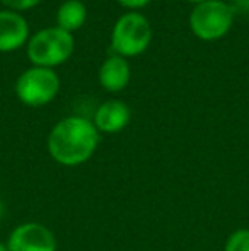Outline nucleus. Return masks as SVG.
Listing matches in <instances>:
<instances>
[{
    "label": "nucleus",
    "instance_id": "nucleus-1",
    "mask_svg": "<svg viewBox=\"0 0 249 251\" xmlns=\"http://www.w3.org/2000/svg\"><path fill=\"white\" fill-rule=\"evenodd\" d=\"M99 140V132L91 120L73 115L55 123L48 133L46 147L57 164L75 168L92 157Z\"/></svg>",
    "mask_w": 249,
    "mask_h": 251
},
{
    "label": "nucleus",
    "instance_id": "nucleus-14",
    "mask_svg": "<svg viewBox=\"0 0 249 251\" xmlns=\"http://www.w3.org/2000/svg\"><path fill=\"white\" fill-rule=\"evenodd\" d=\"M3 214H5V203H3L2 197H0V219L3 217Z\"/></svg>",
    "mask_w": 249,
    "mask_h": 251
},
{
    "label": "nucleus",
    "instance_id": "nucleus-12",
    "mask_svg": "<svg viewBox=\"0 0 249 251\" xmlns=\"http://www.w3.org/2000/svg\"><path fill=\"white\" fill-rule=\"evenodd\" d=\"M3 5L7 7V10H14V12H19V10H29L33 7H36L38 3H41L43 0H0Z\"/></svg>",
    "mask_w": 249,
    "mask_h": 251
},
{
    "label": "nucleus",
    "instance_id": "nucleus-16",
    "mask_svg": "<svg viewBox=\"0 0 249 251\" xmlns=\"http://www.w3.org/2000/svg\"><path fill=\"white\" fill-rule=\"evenodd\" d=\"M186 2H191V3H195V5H196V3H202V2H206V0H186Z\"/></svg>",
    "mask_w": 249,
    "mask_h": 251
},
{
    "label": "nucleus",
    "instance_id": "nucleus-9",
    "mask_svg": "<svg viewBox=\"0 0 249 251\" xmlns=\"http://www.w3.org/2000/svg\"><path fill=\"white\" fill-rule=\"evenodd\" d=\"M99 84L108 93H120L130 82L132 70L126 58L120 55H110L99 67Z\"/></svg>",
    "mask_w": 249,
    "mask_h": 251
},
{
    "label": "nucleus",
    "instance_id": "nucleus-2",
    "mask_svg": "<svg viewBox=\"0 0 249 251\" xmlns=\"http://www.w3.org/2000/svg\"><path fill=\"white\" fill-rule=\"evenodd\" d=\"M75 43L73 36L58 26L45 27L27 41V58L34 67L55 69L72 56Z\"/></svg>",
    "mask_w": 249,
    "mask_h": 251
},
{
    "label": "nucleus",
    "instance_id": "nucleus-6",
    "mask_svg": "<svg viewBox=\"0 0 249 251\" xmlns=\"http://www.w3.org/2000/svg\"><path fill=\"white\" fill-rule=\"evenodd\" d=\"M9 251H57L55 232L41 222H23L10 231L7 239Z\"/></svg>",
    "mask_w": 249,
    "mask_h": 251
},
{
    "label": "nucleus",
    "instance_id": "nucleus-8",
    "mask_svg": "<svg viewBox=\"0 0 249 251\" xmlns=\"http://www.w3.org/2000/svg\"><path fill=\"white\" fill-rule=\"evenodd\" d=\"M29 41V24L14 10H0V51L9 53Z\"/></svg>",
    "mask_w": 249,
    "mask_h": 251
},
{
    "label": "nucleus",
    "instance_id": "nucleus-7",
    "mask_svg": "<svg viewBox=\"0 0 249 251\" xmlns=\"http://www.w3.org/2000/svg\"><path fill=\"white\" fill-rule=\"evenodd\" d=\"M132 111L128 104L120 100H108L97 106L94 113V126L99 133H118L128 126Z\"/></svg>",
    "mask_w": 249,
    "mask_h": 251
},
{
    "label": "nucleus",
    "instance_id": "nucleus-3",
    "mask_svg": "<svg viewBox=\"0 0 249 251\" xmlns=\"http://www.w3.org/2000/svg\"><path fill=\"white\" fill-rule=\"evenodd\" d=\"M152 26L143 14L132 10L114 23L111 31V50L123 58L138 56L152 43Z\"/></svg>",
    "mask_w": 249,
    "mask_h": 251
},
{
    "label": "nucleus",
    "instance_id": "nucleus-4",
    "mask_svg": "<svg viewBox=\"0 0 249 251\" xmlns=\"http://www.w3.org/2000/svg\"><path fill=\"white\" fill-rule=\"evenodd\" d=\"M234 24V7L224 0H206L196 3L189 14V27L202 41H217L230 31Z\"/></svg>",
    "mask_w": 249,
    "mask_h": 251
},
{
    "label": "nucleus",
    "instance_id": "nucleus-5",
    "mask_svg": "<svg viewBox=\"0 0 249 251\" xmlns=\"http://www.w3.org/2000/svg\"><path fill=\"white\" fill-rule=\"evenodd\" d=\"M16 96L29 108L50 104L60 93V77L55 69L29 67L16 80Z\"/></svg>",
    "mask_w": 249,
    "mask_h": 251
},
{
    "label": "nucleus",
    "instance_id": "nucleus-15",
    "mask_svg": "<svg viewBox=\"0 0 249 251\" xmlns=\"http://www.w3.org/2000/svg\"><path fill=\"white\" fill-rule=\"evenodd\" d=\"M0 251H9L7 245H5V243H2V241H0Z\"/></svg>",
    "mask_w": 249,
    "mask_h": 251
},
{
    "label": "nucleus",
    "instance_id": "nucleus-10",
    "mask_svg": "<svg viewBox=\"0 0 249 251\" xmlns=\"http://www.w3.org/2000/svg\"><path fill=\"white\" fill-rule=\"evenodd\" d=\"M87 19V7L80 0H65L57 10V26L72 34L80 29Z\"/></svg>",
    "mask_w": 249,
    "mask_h": 251
},
{
    "label": "nucleus",
    "instance_id": "nucleus-13",
    "mask_svg": "<svg viewBox=\"0 0 249 251\" xmlns=\"http://www.w3.org/2000/svg\"><path fill=\"white\" fill-rule=\"evenodd\" d=\"M120 5L126 7V9H132V10H136V9H142V7L149 5L152 0H116Z\"/></svg>",
    "mask_w": 249,
    "mask_h": 251
},
{
    "label": "nucleus",
    "instance_id": "nucleus-11",
    "mask_svg": "<svg viewBox=\"0 0 249 251\" xmlns=\"http://www.w3.org/2000/svg\"><path fill=\"white\" fill-rule=\"evenodd\" d=\"M224 251H249V229H237L227 238Z\"/></svg>",
    "mask_w": 249,
    "mask_h": 251
}]
</instances>
